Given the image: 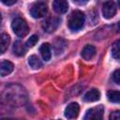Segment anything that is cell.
Here are the masks:
<instances>
[{
  "label": "cell",
  "instance_id": "cell-24",
  "mask_svg": "<svg viewBox=\"0 0 120 120\" xmlns=\"http://www.w3.org/2000/svg\"><path fill=\"white\" fill-rule=\"evenodd\" d=\"M117 4H118V7L120 8V1H118V2H117Z\"/></svg>",
  "mask_w": 120,
  "mask_h": 120
},
{
  "label": "cell",
  "instance_id": "cell-3",
  "mask_svg": "<svg viewBox=\"0 0 120 120\" xmlns=\"http://www.w3.org/2000/svg\"><path fill=\"white\" fill-rule=\"evenodd\" d=\"M11 28L18 37H25L29 31L27 22L22 18H16L11 22Z\"/></svg>",
  "mask_w": 120,
  "mask_h": 120
},
{
  "label": "cell",
  "instance_id": "cell-10",
  "mask_svg": "<svg viewBox=\"0 0 120 120\" xmlns=\"http://www.w3.org/2000/svg\"><path fill=\"white\" fill-rule=\"evenodd\" d=\"M13 68H14V66L13 64L8 61V60H2L1 62V65H0V73H1V76H7L8 74H10L12 71H13Z\"/></svg>",
  "mask_w": 120,
  "mask_h": 120
},
{
  "label": "cell",
  "instance_id": "cell-1",
  "mask_svg": "<svg viewBox=\"0 0 120 120\" xmlns=\"http://www.w3.org/2000/svg\"><path fill=\"white\" fill-rule=\"evenodd\" d=\"M3 96H4V98H6L7 101L11 103L13 106L22 105L27 98V95L24 88L17 84H12L8 86Z\"/></svg>",
  "mask_w": 120,
  "mask_h": 120
},
{
  "label": "cell",
  "instance_id": "cell-12",
  "mask_svg": "<svg viewBox=\"0 0 120 120\" xmlns=\"http://www.w3.org/2000/svg\"><path fill=\"white\" fill-rule=\"evenodd\" d=\"M12 51H13V53L15 55H17V56H22L26 52V46H25V44L22 41L17 40L13 44Z\"/></svg>",
  "mask_w": 120,
  "mask_h": 120
},
{
  "label": "cell",
  "instance_id": "cell-14",
  "mask_svg": "<svg viewBox=\"0 0 120 120\" xmlns=\"http://www.w3.org/2000/svg\"><path fill=\"white\" fill-rule=\"evenodd\" d=\"M96 54V48L92 45H86L82 51V57L84 60L92 59Z\"/></svg>",
  "mask_w": 120,
  "mask_h": 120
},
{
  "label": "cell",
  "instance_id": "cell-13",
  "mask_svg": "<svg viewBox=\"0 0 120 120\" xmlns=\"http://www.w3.org/2000/svg\"><path fill=\"white\" fill-rule=\"evenodd\" d=\"M66 47H67V43L61 38H58L53 42V51H54V53L57 55L63 53V52L66 50Z\"/></svg>",
  "mask_w": 120,
  "mask_h": 120
},
{
  "label": "cell",
  "instance_id": "cell-19",
  "mask_svg": "<svg viewBox=\"0 0 120 120\" xmlns=\"http://www.w3.org/2000/svg\"><path fill=\"white\" fill-rule=\"evenodd\" d=\"M112 55L115 59H119L120 58V39H117L112 43Z\"/></svg>",
  "mask_w": 120,
  "mask_h": 120
},
{
  "label": "cell",
  "instance_id": "cell-7",
  "mask_svg": "<svg viewBox=\"0 0 120 120\" xmlns=\"http://www.w3.org/2000/svg\"><path fill=\"white\" fill-rule=\"evenodd\" d=\"M116 13V5L113 1H107L102 5V14L105 19L112 18Z\"/></svg>",
  "mask_w": 120,
  "mask_h": 120
},
{
  "label": "cell",
  "instance_id": "cell-21",
  "mask_svg": "<svg viewBox=\"0 0 120 120\" xmlns=\"http://www.w3.org/2000/svg\"><path fill=\"white\" fill-rule=\"evenodd\" d=\"M112 80L115 83L119 84L120 85V68L119 69H116L113 74H112Z\"/></svg>",
  "mask_w": 120,
  "mask_h": 120
},
{
  "label": "cell",
  "instance_id": "cell-9",
  "mask_svg": "<svg viewBox=\"0 0 120 120\" xmlns=\"http://www.w3.org/2000/svg\"><path fill=\"white\" fill-rule=\"evenodd\" d=\"M52 8L56 13L63 14L68 11V4L67 1H64V0H55L52 2Z\"/></svg>",
  "mask_w": 120,
  "mask_h": 120
},
{
  "label": "cell",
  "instance_id": "cell-11",
  "mask_svg": "<svg viewBox=\"0 0 120 120\" xmlns=\"http://www.w3.org/2000/svg\"><path fill=\"white\" fill-rule=\"evenodd\" d=\"M99 98H100L99 91L96 88H93V89H91L85 93V95L83 96V100L86 102H93V101L98 100Z\"/></svg>",
  "mask_w": 120,
  "mask_h": 120
},
{
  "label": "cell",
  "instance_id": "cell-15",
  "mask_svg": "<svg viewBox=\"0 0 120 120\" xmlns=\"http://www.w3.org/2000/svg\"><path fill=\"white\" fill-rule=\"evenodd\" d=\"M39 52L45 61H49L52 56V52H51V46L49 43H43L40 48H39Z\"/></svg>",
  "mask_w": 120,
  "mask_h": 120
},
{
  "label": "cell",
  "instance_id": "cell-8",
  "mask_svg": "<svg viewBox=\"0 0 120 120\" xmlns=\"http://www.w3.org/2000/svg\"><path fill=\"white\" fill-rule=\"evenodd\" d=\"M79 112H80V107L78 103L71 102L65 109V116L68 119H75L78 116Z\"/></svg>",
  "mask_w": 120,
  "mask_h": 120
},
{
  "label": "cell",
  "instance_id": "cell-4",
  "mask_svg": "<svg viewBox=\"0 0 120 120\" xmlns=\"http://www.w3.org/2000/svg\"><path fill=\"white\" fill-rule=\"evenodd\" d=\"M48 7L45 2H35L30 8V14L35 19H39L47 14Z\"/></svg>",
  "mask_w": 120,
  "mask_h": 120
},
{
  "label": "cell",
  "instance_id": "cell-20",
  "mask_svg": "<svg viewBox=\"0 0 120 120\" xmlns=\"http://www.w3.org/2000/svg\"><path fill=\"white\" fill-rule=\"evenodd\" d=\"M38 37L37 35H33V36H31V37L27 39V41H26V46H27V47H34V46L38 43Z\"/></svg>",
  "mask_w": 120,
  "mask_h": 120
},
{
  "label": "cell",
  "instance_id": "cell-2",
  "mask_svg": "<svg viewBox=\"0 0 120 120\" xmlns=\"http://www.w3.org/2000/svg\"><path fill=\"white\" fill-rule=\"evenodd\" d=\"M85 21V16L81 10H74L68 19V26L71 31H79L82 28Z\"/></svg>",
  "mask_w": 120,
  "mask_h": 120
},
{
  "label": "cell",
  "instance_id": "cell-23",
  "mask_svg": "<svg viewBox=\"0 0 120 120\" xmlns=\"http://www.w3.org/2000/svg\"><path fill=\"white\" fill-rule=\"evenodd\" d=\"M2 3L5 5H8V6H11L16 3V0H2Z\"/></svg>",
  "mask_w": 120,
  "mask_h": 120
},
{
  "label": "cell",
  "instance_id": "cell-22",
  "mask_svg": "<svg viewBox=\"0 0 120 120\" xmlns=\"http://www.w3.org/2000/svg\"><path fill=\"white\" fill-rule=\"evenodd\" d=\"M110 120H120V111L112 112L110 114Z\"/></svg>",
  "mask_w": 120,
  "mask_h": 120
},
{
  "label": "cell",
  "instance_id": "cell-16",
  "mask_svg": "<svg viewBox=\"0 0 120 120\" xmlns=\"http://www.w3.org/2000/svg\"><path fill=\"white\" fill-rule=\"evenodd\" d=\"M28 64H29V66H30L32 68H34V69H38V68H40L42 67V62L39 60L38 56H37V55H35V54L31 55V56L28 58Z\"/></svg>",
  "mask_w": 120,
  "mask_h": 120
},
{
  "label": "cell",
  "instance_id": "cell-18",
  "mask_svg": "<svg viewBox=\"0 0 120 120\" xmlns=\"http://www.w3.org/2000/svg\"><path fill=\"white\" fill-rule=\"evenodd\" d=\"M9 41H10V38H9V36L7 35V34H1V37H0V46H1V53H4L6 52V50L8 49V44H9Z\"/></svg>",
  "mask_w": 120,
  "mask_h": 120
},
{
  "label": "cell",
  "instance_id": "cell-6",
  "mask_svg": "<svg viewBox=\"0 0 120 120\" xmlns=\"http://www.w3.org/2000/svg\"><path fill=\"white\" fill-rule=\"evenodd\" d=\"M60 23V19L56 16H51L48 17L43 22H42V28L47 33H52L54 32Z\"/></svg>",
  "mask_w": 120,
  "mask_h": 120
},
{
  "label": "cell",
  "instance_id": "cell-5",
  "mask_svg": "<svg viewBox=\"0 0 120 120\" xmlns=\"http://www.w3.org/2000/svg\"><path fill=\"white\" fill-rule=\"evenodd\" d=\"M103 112H104V108L102 105L93 107L86 112L83 120H102Z\"/></svg>",
  "mask_w": 120,
  "mask_h": 120
},
{
  "label": "cell",
  "instance_id": "cell-17",
  "mask_svg": "<svg viewBox=\"0 0 120 120\" xmlns=\"http://www.w3.org/2000/svg\"><path fill=\"white\" fill-rule=\"evenodd\" d=\"M107 98L109 101L114 103H120V91L116 90H109L107 92Z\"/></svg>",
  "mask_w": 120,
  "mask_h": 120
}]
</instances>
